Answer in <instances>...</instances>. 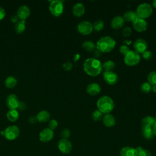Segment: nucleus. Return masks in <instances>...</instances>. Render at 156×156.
Wrapping results in <instances>:
<instances>
[{
  "mask_svg": "<svg viewBox=\"0 0 156 156\" xmlns=\"http://www.w3.org/2000/svg\"><path fill=\"white\" fill-rule=\"evenodd\" d=\"M58 148L61 152L67 154L72 150V144L68 139L62 138L58 142Z\"/></svg>",
  "mask_w": 156,
  "mask_h": 156,
  "instance_id": "1a4fd4ad",
  "label": "nucleus"
},
{
  "mask_svg": "<svg viewBox=\"0 0 156 156\" xmlns=\"http://www.w3.org/2000/svg\"><path fill=\"white\" fill-rule=\"evenodd\" d=\"M77 30L82 35H88L93 30V24L87 21H82L77 25Z\"/></svg>",
  "mask_w": 156,
  "mask_h": 156,
  "instance_id": "6e6552de",
  "label": "nucleus"
},
{
  "mask_svg": "<svg viewBox=\"0 0 156 156\" xmlns=\"http://www.w3.org/2000/svg\"><path fill=\"white\" fill-rule=\"evenodd\" d=\"M37 121L40 122H45L50 119V114L46 110L40 111L36 116Z\"/></svg>",
  "mask_w": 156,
  "mask_h": 156,
  "instance_id": "4be33fe9",
  "label": "nucleus"
},
{
  "mask_svg": "<svg viewBox=\"0 0 156 156\" xmlns=\"http://www.w3.org/2000/svg\"><path fill=\"white\" fill-rule=\"evenodd\" d=\"M131 32H132V30L129 27H126L122 30V35L125 37H127L130 36V35L131 34Z\"/></svg>",
  "mask_w": 156,
  "mask_h": 156,
  "instance_id": "58836bf2",
  "label": "nucleus"
},
{
  "mask_svg": "<svg viewBox=\"0 0 156 156\" xmlns=\"http://www.w3.org/2000/svg\"><path fill=\"white\" fill-rule=\"evenodd\" d=\"M82 48L88 51V52H92L94 51L96 49V44L92 41H90V40H87L85 41L82 44Z\"/></svg>",
  "mask_w": 156,
  "mask_h": 156,
  "instance_id": "b1692460",
  "label": "nucleus"
},
{
  "mask_svg": "<svg viewBox=\"0 0 156 156\" xmlns=\"http://www.w3.org/2000/svg\"><path fill=\"white\" fill-rule=\"evenodd\" d=\"M7 118L9 121L15 122L19 118V113L17 110H9L7 113Z\"/></svg>",
  "mask_w": 156,
  "mask_h": 156,
  "instance_id": "393cba45",
  "label": "nucleus"
},
{
  "mask_svg": "<svg viewBox=\"0 0 156 156\" xmlns=\"http://www.w3.org/2000/svg\"><path fill=\"white\" fill-rule=\"evenodd\" d=\"M103 77L105 82L110 85H113L118 81V76L113 71H104Z\"/></svg>",
  "mask_w": 156,
  "mask_h": 156,
  "instance_id": "9b49d317",
  "label": "nucleus"
},
{
  "mask_svg": "<svg viewBox=\"0 0 156 156\" xmlns=\"http://www.w3.org/2000/svg\"><path fill=\"white\" fill-rule=\"evenodd\" d=\"M60 136L62 138L68 139L70 136V131L68 129H63L60 132Z\"/></svg>",
  "mask_w": 156,
  "mask_h": 156,
  "instance_id": "c9c22d12",
  "label": "nucleus"
},
{
  "mask_svg": "<svg viewBox=\"0 0 156 156\" xmlns=\"http://www.w3.org/2000/svg\"><path fill=\"white\" fill-rule=\"evenodd\" d=\"M152 91L154 93H156V85L152 86Z\"/></svg>",
  "mask_w": 156,
  "mask_h": 156,
  "instance_id": "49530a36",
  "label": "nucleus"
},
{
  "mask_svg": "<svg viewBox=\"0 0 156 156\" xmlns=\"http://www.w3.org/2000/svg\"><path fill=\"white\" fill-rule=\"evenodd\" d=\"M103 113L101 112L99 110H94L92 113V118L94 121H99L102 119Z\"/></svg>",
  "mask_w": 156,
  "mask_h": 156,
  "instance_id": "72a5a7b5",
  "label": "nucleus"
},
{
  "mask_svg": "<svg viewBox=\"0 0 156 156\" xmlns=\"http://www.w3.org/2000/svg\"><path fill=\"white\" fill-rule=\"evenodd\" d=\"M20 101L18 97L14 94H9L6 99V105L10 110H16L20 105Z\"/></svg>",
  "mask_w": 156,
  "mask_h": 156,
  "instance_id": "ddd939ff",
  "label": "nucleus"
},
{
  "mask_svg": "<svg viewBox=\"0 0 156 156\" xmlns=\"http://www.w3.org/2000/svg\"><path fill=\"white\" fill-rule=\"evenodd\" d=\"M132 25L134 29L139 32H144L147 28V23L146 20L138 17L132 23Z\"/></svg>",
  "mask_w": 156,
  "mask_h": 156,
  "instance_id": "4468645a",
  "label": "nucleus"
},
{
  "mask_svg": "<svg viewBox=\"0 0 156 156\" xmlns=\"http://www.w3.org/2000/svg\"><path fill=\"white\" fill-rule=\"evenodd\" d=\"M72 66H73V65H72L71 63H69V62L65 63L63 64V68H64L65 69H66V70L71 69V68H72Z\"/></svg>",
  "mask_w": 156,
  "mask_h": 156,
  "instance_id": "a19ab883",
  "label": "nucleus"
},
{
  "mask_svg": "<svg viewBox=\"0 0 156 156\" xmlns=\"http://www.w3.org/2000/svg\"><path fill=\"white\" fill-rule=\"evenodd\" d=\"M141 90L143 93H149L152 91V85L147 82H144L141 85Z\"/></svg>",
  "mask_w": 156,
  "mask_h": 156,
  "instance_id": "473e14b6",
  "label": "nucleus"
},
{
  "mask_svg": "<svg viewBox=\"0 0 156 156\" xmlns=\"http://www.w3.org/2000/svg\"><path fill=\"white\" fill-rule=\"evenodd\" d=\"M101 54H102V52H101L100 51H99L98 49H96L93 51V56H94V58L98 59V58H99V57L101 56Z\"/></svg>",
  "mask_w": 156,
  "mask_h": 156,
  "instance_id": "ea45409f",
  "label": "nucleus"
},
{
  "mask_svg": "<svg viewBox=\"0 0 156 156\" xmlns=\"http://www.w3.org/2000/svg\"><path fill=\"white\" fill-rule=\"evenodd\" d=\"M141 132L143 137L147 140L151 139L154 135L152 127L150 126H142Z\"/></svg>",
  "mask_w": 156,
  "mask_h": 156,
  "instance_id": "412c9836",
  "label": "nucleus"
},
{
  "mask_svg": "<svg viewBox=\"0 0 156 156\" xmlns=\"http://www.w3.org/2000/svg\"><path fill=\"white\" fill-rule=\"evenodd\" d=\"M152 6L156 9V0H155L152 2Z\"/></svg>",
  "mask_w": 156,
  "mask_h": 156,
  "instance_id": "de8ad7c7",
  "label": "nucleus"
},
{
  "mask_svg": "<svg viewBox=\"0 0 156 156\" xmlns=\"http://www.w3.org/2000/svg\"><path fill=\"white\" fill-rule=\"evenodd\" d=\"M83 68L85 73L93 77L98 76L102 70L101 61L94 58H87L83 62Z\"/></svg>",
  "mask_w": 156,
  "mask_h": 156,
  "instance_id": "f257e3e1",
  "label": "nucleus"
},
{
  "mask_svg": "<svg viewBox=\"0 0 156 156\" xmlns=\"http://www.w3.org/2000/svg\"><path fill=\"white\" fill-rule=\"evenodd\" d=\"M125 21L122 16H116L111 21L110 24L112 28L115 29H119L123 27Z\"/></svg>",
  "mask_w": 156,
  "mask_h": 156,
  "instance_id": "f3484780",
  "label": "nucleus"
},
{
  "mask_svg": "<svg viewBox=\"0 0 156 156\" xmlns=\"http://www.w3.org/2000/svg\"><path fill=\"white\" fill-rule=\"evenodd\" d=\"M104 27V23L101 20H98L93 24V30L98 31V32L102 30L103 29Z\"/></svg>",
  "mask_w": 156,
  "mask_h": 156,
  "instance_id": "c756f323",
  "label": "nucleus"
},
{
  "mask_svg": "<svg viewBox=\"0 0 156 156\" xmlns=\"http://www.w3.org/2000/svg\"><path fill=\"white\" fill-rule=\"evenodd\" d=\"M138 156H151V152L147 149H144L141 146H138L135 148Z\"/></svg>",
  "mask_w": 156,
  "mask_h": 156,
  "instance_id": "7c9ffc66",
  "label": "nucleus"
},
{
  "mask_svg": "<svg viewBox=\"0 0 156 156\" xmlns=\"http://www.w3.org/2000/svg\"><path fill=\"white\" fill-rule=\"evenodd\" d=\"M148 47L146 41L143 38L136 39L133 43V48L135 51L138 54H143L145 51L147 50Z\"/></svg>",
  "mask_w": 156,
  "mask_h": 156,
  "instance_id": "9d476101",
  "label": "nucleus"
},
{
  "mask_svg": "<svg viewBox=\"0 0 156 156\" xmlns=\"http://www.w3.org/2000/svg\"><path fill=\"white\" fill-rule=\"evenodd\" d=\"M18 19H19V18L18 17L17 15H13V16L11 17L10 20H11V21H12V23H16L19 21Z\"/></svg>",
  "mask_w": 156,
  "mask_h": 156,
  "instance_id": "c03bdc74",
  "label": "nucleus"
},
{
  "mask_svg": "<svg viewBox=\"0 0 156 156\" xmlns=\"http://www.w3.org/2000/svg\"><path fill=\"white\" fill-rule=\"evenodd\" d=\"M49 10L53 16L56 17L60 16L62 15L64 10L63 1L59 0L52 1L49 4Z\"/></svg>",
  "mask_w": 156,
  "mask_h": 156,
  "instance_id": "39448f33",
  "label": "nucleus"
},
{
  "mask_svg": "<svg viewBox=\"0 0 156 156\" xmlns=\"http://www.w3.org/2000/svg\"><path fill=\"white\" fill-rule=\"evenodd\" d=\"M5 16V10L0 7V20H2Z\"/></svg>",
  "mask_w": 156,
  "mask_h": 156,
  "instance_id": "79ce46f5",
  "label": "nucleus"
},
{
  "mask_svg": "<svg viewBox=\"0 0 156 156\" xmlns=\"http://www.w3.org/2000/svg\"><path fill=\"white\" fill-rule=\"evenodd\" d=\"M26 21L20 20L15 24V30L17 34H21L25 30Z\"/></svg>",
  "mask_w": 156,
  "mask_h": 156,
  "instance_id": "bb28decb",
  "label": "nucleus"
},
{
  "mask_svg": "<svg viewBox=\"0 0 156 156\" xmlns=\"http://www.w3.org/2000/svg\"><path fill=\"white\" fill-rule=\"evenodd\" d=\"M115 40L110 36H104L101 37L97 41L96 49L101 52H109L115 47Z\"/></svg>",
  "mask_w": 156,
  "mask_h": 156,
  "instance_id": "f03ea898",
  "label": "nucleus"
},
{
  "mask_svg": "<svg viewBox=\"0 0 156 156\" xmlns=\"http://www.w3.org/2000/svg\"><path fill=\"white\" fill-rule=\"evenodd\" d=\"M102 66L104 71H113L115 67V63L112 60H107L102 64Z\"/></svg>",
  "mask_w": 156,
  "mask_h": 156,
  "instance_id": "cd10ccee",
  "label": "nucleus"
},
{
  "mask_svg": "<svg viewBox=\"0 0 156 156\" xmlns=\"http://www.w3.org/2000/svg\"><path fill=\"white\" fill-rule=\"evenodd\" d=\"M147 82L152 86L156 85V71H151L147 76Z\"/></svg>",
  "mask_w": 156,
  "mask_h": 156,
  "instance_id": "2f4dec72",
  "label": "nucleus"
},
{
  "mask_svg": "<svg viewBox=\"0 0 156 156\" xmlns=\"http://www.w3.org/2000/svg\"><path fill=\"white\" fill-rule=\"evenodd\" d=\"M29 121L31 124H34L37 121V119L36 116H31V117L29 118Z\"/></svg>",
  "mask_w": 156,
  "mask_h": 156,
  "instance_id": "37998d69",
  "label": "nucleus"
},
{
  "mask_svg": "<svg viewBox=\"0 0 156 156\" xmlns=\"http://www.w3.org/2000/svg\"><path fill=\"white\" fill-rule=\"evenodd\" d=\"M4 136L8 140H14L16 139L20 133V129L16 126H10L4 130Z\"/></svg>",
  "mask_w": 156,
  "mask_h": 156,
  "instance_id": "0eeeda50",
  "label": "nucleus"
},
{
  "mask_svg": "<svg viewBox=\"0 0 156 156\" xmlns=\"http://www.w3.org/2000/svg\"><path fill=\"white\" fill-rule=\"evenodd\" d=\"M30 14V9L26 5H23L19 7L17 11V16L21 20H25Z\"/></svg>",
  "mask_w": 156,
  "mask_h": 156,
  "instance_id": "2eb2a0df",
  "label": "nucleus"
},
{
  "mask_svg": "<svg viewBox=\"0 0 156 156\" xmlns=\"http://www.w3.org/2000/svg\"><path fill=\"white\" fill-rule=\"evenodd\" d=\"M155 121L154 119V117H152L151 116H147L144 117L142 121H141V124L142 126H150L152 127L154 126Z\"/></svg>",
  "mask_w": 156,
  "mask_h": 156,
  "instance_id": "c85d7f7f",
  "label": "nucleus"
},
{
  "mask_svg": "<svg viewBox=\"0 0 156 156\" xmlns=\"http://www.w3.org/2000/svg\"><path fill=\"white\" fill-rule=\"evenodd\" d=\"M103 124L108 127H112L115 125L116 120L113 115L110 113L105 114L102 118Z\"/></svg>",
  "mask_w": 156,
  "mask_h": 156,
  "instance_id": "6ab92c4d",
  "label": "nucleus"
},
{
  "mask_svg": "<svg viewBox=\"0 0 156 156\" xmlns=\"http://www.w3.org/2000/svg\"><path fill=\"white\" fill-rule=\"evenodd\" d=\"M97 107L103 114L110 113L115 108V102L110 96H103L98 100Z\"/></svg>",
  "mask_w": 156,
  "mask_h": 156,
  "instance_id": "7ed1b4c3",
  "label": "nucleus"
},
{
  "mask_svg": "<svg viewBox=\"0 0 156 156\" xmlns=\"http://www.w3.org/2000/svg\"><path fill=\"white\" fill-rule=\"evenodd\" d=\"M153 9L152 5L147 2L140 4L136 8V13L138 18L146 19L149 18L152 13Z\"/></svg>",
  "mask_w": 156,
  "mask_h": 156,
  "instance_id": "20e7f679",
  "label": "nucleus"
},
{
  "mask_svg": "<svg viewBox=\"0 0 156 156\" xmlns=\"http://www.w3.org/2000/svg\"><path fill=\"white\" fill-rule=\"evenodd\" d=\"M5 85L8 88H13L17 84V80L14 76H9L5 80Z\"/></svg>",
  "mask_w": 156,
  "mask_h": 156,
  "instance_id": "a878e982",
  "label": "nucleus"
},
{
  "mask_svg": "<svg viewBox=\"0 0 156 156\" xmlns=\"http://www.w3.org/2000/svg\"><path fill=\"white\" fill-rule=\"evenodd\" d=\"M140 59V55L139 54L135 51L130 50V51L124 55V62L126 65L133 66L139 63Z\"/></svg>",
  "mask_w": 156,
  "mask_h": 156,
  "instance_id": "423d86ee",
  "label": "nucleus"
},
{
  "mask_svg": "<svg viewBox=\"0 0 156 156\" xmlns=\"http://www.w3.org/2000/svg\"><path fill=\"white\" fill-rule=\"evenodd\" d=\"M54 131L49 128L43 129L39 133V138L41 142L47 143L50 141L54 138Z\"/></svg>",
  "mask_w": 156,
  "mask_h": 156,
  "instance_id": "f8f14e48",
  "label": "nucleus"
},
{
  "mask_svg": "<svg viewBox=\"0 0 156 156\" xmlns=\"http://www.w3.org/2000/svg\"><path fill=\"white\" fill-rule=\"evenodd\" d=\"M122 18H124V21L133 23L138 18V16L135 12L130 10V11L126 12L124 13Z\"/></svg>",
  "mask_w": 156,
  "mask_h": 156,
  "instance_id": "5701e85b",
  "label": "nucleus"
},
{
  "mask_svg": "<svg viewBox=\"0 0 156 156\" xmlns=\"http://www.w3.org/2000/svg\"><path fill=\"white\" fill-rule=\"evenodd\" d=\"M58 126V122L55 119H52L49 122L48 124V128L54 130Z\"/></svg>",
  "mask_w": 156,
  "mask_h": 156,
  "instance_id": "e433bc0d",
  "label": "nucleus"
},
{
  "mask_svg": "<svg viewBox=\"0 0 156 156\" xmlns=\"http://www.w3.org/2000/svg\"><path fill=\"white\" fill-rule=\"evenodd\" d=\"M142 54L143 58L144 59L146 60H150V59L152 57V56H153L152 52L151 51H147V50L145 51H144L143 54Z\"/></svg>",
  "mask_w": 156,
  "mask_h": 156,
  "instance_id": "f704fd0d",
  "label": "nucleus"
},
{
  "mask_svg": "<svg viewBox=\"0 0 156 156\" xmlns=\"http://www.w3.org/2000/svg\"><path fill=\"white\" fill-rule=\"evenodd\" d=\"M152 130H153V132H154V134L156 136V121L155 122L154 126H152Z\"/></svg>",
  "mask_w": 156,
  "mask_h": 156,
  "instance_id": "a18cd8bd",
  "label": "nucleus"
},
{
  "mask_svg": "<svg viewBox=\"0 0 156 156\" xmlns=\"http://www.w3.org/2000/svg\"><path fill=\"white\" fill-rule=\"evenodd\" d=\"M86 90L88 94L91 96H96L100 93L101 88L98 83L93 82L88 85Z\"/></svg>",
  "mask_w": 156,
  "mask_h": 156,
  "instance_id": "dca6fc26",
  "label": "nucleus"
},
{
  "mask_svg": "<svg viewBox=\"0 0 156 156\" xmlns=\"http://www.w3.org/2000/svg\"><path fill=\"white\" fill-rule=\"evenodd\" d=\"M72 11H73V15L75 16L80 17L84 14L85 12V8L82 3L77 2L75 4L73 7Z\"/></svg>",
  "mask_w": 156,
  "mask_h": 156,
  "instance_id": "a211bd4d",
  "label": "nucleus"
},
{
  "mask_svg": "<svg viewBox=\"0 0 156 156\" xmlns=\"http://www.w3.org/2000/svg\"><path fill=\"white\" fill-rule=\"evenodd\" d=\"M129 51H130L129 48L127 46L124 45V44L121 46V47L119 48V52H121V54H122L124 55H125L126 54H127Z\"/></svg>",
  "mask_w": 156,
  "mask_h": 156,
  "instance_id": "4c0bfd02",
  "label": "nucleus"
},
{
  "mask_svg": "<svg viewBox=\"0 0 156 156\" xmlns=\"http://www.w3.org/2000/svg\"><path fill=\"white\" fill-rule=\"evenodd\" d=\"M120 156H138L137 152L135 149L126 146L123 147L119 152Z\"/></svg>",
  "mask_w": 156,
  "mask_h": 156,
  "instance_id": "aec40b11",
  "label": "nucleus"
}]
</instances>
